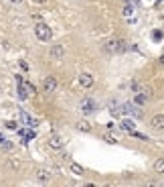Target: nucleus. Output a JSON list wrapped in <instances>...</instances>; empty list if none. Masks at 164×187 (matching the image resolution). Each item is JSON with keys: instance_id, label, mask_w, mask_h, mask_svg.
Instances as JSON below:
<instances>
[{"instance_id": "412c9836", "label": "nucleus", "mask_w": 164, "mask_h": 187, "mask_svg": "<svg viewBox=\"0 0 164 187\" xmlns=\"http://www.w3.org/2000/svg\"><path fill=\"white\" fill-rule=\"evenodd\" d=\"M130 134H132V136H134V138H140V140H150V138H148V136H146V134H142V132H136V130H132V132H130Z\"/></svg>"}, {"instance_id": "f03ea898", "label": "nucleus", "mask_w": 164, "mask_h": 187, "mask_svg": "<svg viewBox=\"0 0 164 187\" xmlns=\"http://www.w3.org/2000/svg\"><path fill=\"white\" fill-rule=\"evenodd\" d=\"M34 37L38 39V41H51V37H53V31H51V27L47 23H37L34 25Z\"/></svg>"}, {"instance_id": "f3484780", "label": "nucleus", "mask_w": 164, "mask_h": 187, "mask_svg": "<svg viewBox=\"0 0 164 187\" xmlns=\"http://www.w3.org/2000/svg\"><path fill=\"white\" fill-rule=\"evenodd\" d=\"M152 167H154V173H164V159H162V157H158V159L154 161Z\"/></svg>"}, {"instance_id": "6e6552de", "label": "nucleus", "mask_w": 164, "mask_h": 187, "mask_svg": "<svg viewBox=\"0 0 164 187\" xmlns=\"http://www.w3.org/2000/svg\"><path fill=\"white\" fill-rule=\"evenodd\" d=\"M49 146L53 151H61L63 146H65V142H63V138L61 136H57V134H53V136L49 138Z\"/></svg>"}, {"instance_id": "5701e85b", "label": "nucleus", "mask_w": 164, "mask_h": 187, "mask_svg": "<svg viewBox=\"0 0 164 187\" xmlns=\"http://www.w3.org/2000/svg\"><path fill=\"white\" fill-rule=\"evenodd\" d=\"M2 149H4V151H12V142L4 140V142H2Z\"/></svg>"}, {"instance_id": "c85d7f7f", "label": "nucleus", "mask_w": 164, "mask_h": 187, "mask_svg": "<svg viewBox=\"0 0 164 187\" xmlns=\"http://www.w3.org/2000/svg\"><path fill=\"white\" fill-rule=\"evenodd\" d=\"M10 2H12V4H20V2H23V0H10Z\"/></svg>"}, {"instance_id": "c756f323", "label": "nucleus", "mask_w": 164, "mask_h": 187, "mask_svg": "<svg viewBox=\"0 0 164 187\" xmlns=\"http://www.w3.org/2000/svg\"><path fill=\"white\" fill-rule=\"evenodd\" d=\"M160 65H164V53L160 55Z\"/></svg>"}, {"instance_id": "1a4fd4ad", "label": "nucleus", "mask_w": 164, "mask_h": 187, "mask_svg": "<svg viewBox=\"0 0 164 187\" xmlns=\"http://www.w3.org/2000/svg\"><path fill=\"white\" fill-rule=\"evenodd\" d=\"M150 126H152L154 130H164V114L152 116V120H150Z\"/></svg>"}, {"instance_id": "9d476101", "label": "nucleus", "mask_w": 164, "mask_h": 187, "mask_svg": "<svg viewBox=\"0 0 164 187\" xmlns=\"http://www.w3.org/2000/svg\"><path fill=\"white\" fill-rule=\"evenodd\" d=\"M134 12H136V6H134L130 0H128V2L122 6V14L126 16V19H134Z\"/></svg>"}, {"instance_id": "393cba45", "label": "nucleus", "mask_w": 164, "mask_h": 187, "mask_svg": "<svg viewBox=\"0 0 164 187\" xmlns=\"http://www.w3.org/2000/svg\"><path fill=\"white\" fill-rule=\"evenodd\" d=\"M18 65H20V69H23V71H27V69H28L27 61H23V59H20V61H18Z\"/></svg>"}, {"instance_id": "ddd939ff", "label": "nucleus", "mask_w": 164, "mask_h": 187, "mask_svg": "<svg viewBox=\"0 0 164 187\" xmlns=\"http://www.w3.org/2000/svg\"><path fill=\"white\" fill-rule=\"evenodd\" d=\"M69 169H71V173H73V175H77V177L85 175V169L81 167L79 163H75V161H69Z\"/></svg>"}, {"instance_id": "f8f14e48", "label": "nucleus", "mask_w": 164, "mask_h": 187, "mask_svg": "<svg viewBox=\"0 0 164 187\" xmlns=\"http://www.w3.org/2000/svg\"><path fill=\"white\" fill-rule=\"evenodd\" d=\"M16 92H18V98L20 100H27L28 98V92H31V90H28V84H27V81H20L18 88H16Z\"/></svg>"}, {"instance_id": "f257e3e1", "label": "nucleus", "mask_w": 164, "mask_h": 187, "mask_svg": "<svg viewBox=\"0 0 164 187\" xmlns=\"http://www.w3.org/2000/svg\"><path fill=\"white\" fill-rule=\"evenodd\" d=\"M103 51L110 55H115V53H124V51L128 49V43L124 41V39H118V37H111L107 39V41H103Z\"/></svg>"}, {"instance_id": "7c9ffc66", "label": "nucleus", "mask_w": 164, "mask_h": 187, "mask_svg": "<svg viewBox=\"0 0 164 187\" xmlns=\"http://www.w3.org/2000/svg\"><path fill=\"white\" fill-rule=\"evenodd\" d=\"M126 2H128V0H126Z\"/></svg>"}, {"instance_id": "4468645a", "label": "nucleus", "mask_w": 164, "mask_h": 187, "mask_svg": "<svg viewBox=\"0 0 164 187\" xmlns=\"http://www.w3.org/2000/svg\"><path fill=\"white\" fill-rule=\"evenodd\" d=\"M37 179L38 181H43V183H49L51 181V171H47V169H37Z\"/></svg>"}, {"instance_id": "423d86ee", "label": "nucleus", "mask_w": 164, "mask_h": 187, "mask_svg": "<svg viewBox=\"0 0 164 187\" xmlns=\"http://www.w3.org/2000/svg\"><path fill=\"white\" fill-rule=\"evenodd\" d=\"M63 55H65V47L59 45V43L49 49V57H51V59H63Z\"/></svg>"}, {"instance_id": "9b49d317", "label": "nucleus", "mask_w": 164, "mask_h": 187, "mask_svg": "<svg viewBox=\"0 0 164 187\" xmlns=\"http://www.w3.org/2000/svg\"><path fill=\"white\" fill-rule=\"evenodd\" d=\"M75 128L79 130V132H91L93 126L89 124V120H77V122H75Z\"/></svg>"}, {"instance_id": "7ed1b4c3", "label": "nucleus", "mask_w": 164, "mask_h": 187, "mask_svg": "<svg viewBox=\"0 0 164 187\" xmlns=\"http://www.w3.org/2000/svg\"><path fill=\"white\" fill-rule=\"evenodd\" d=\"M122 114L132 116V118H142V116H144V112H142V108L136 106L134 102H126V104H122Z\"/></svg>"}, {"instance_id": "b1692460", "label": "nucleus", "mask_w": 164, "mask_h": 187, "mask_svg": "<svg viewBox=\"0 0 164 187\" xmlns=\"http://www.w3.org/2000/svg\"><path fill=\"white\" fill-rule=\"evenodd\" d=\"M6 128H10V130H16V122H14V120H10V122H6Z\"/></svg>"}, {"instance_id": "cd10ccee", "label": "nucleus", "mask_w": 164, "mask_h": 187, "mask_svg": "<svg viewBox=\"0 0 164 187\" xmlns=\"http://www.w3.org/2000/svg\"><path fill=\"white\" fill-rule=\"evenodd\" d=\"M33 2H34V4H45L47 0H33Z\"/></svg>"}, {"instance_id": "20e7f679", "label": "nucleus", "mask_w": 164, "mask_h": 187, "mask_svg": "<svg viewBox=\"0 0 164 187\" xmlns=\"http://www.w3.org/2000/svg\"><path fill=\"white\" fill-rule=\"evenodd\" d=\"M79 110H81V114H85V116L93 114V112L97 110V104H95V100H91V98H85V100H81V104H79Z\"/></svg>"}, {"instance_id": "2eb2a0df", "label": "nucleus", "mask_w": 164, "mask_h": 187, "mask_svg": "<svg viewBox=\"0 0 164 187\" xmlns=\"http://www.w3.org/2000/svg\"><path fill=\"white\" fill-rule=\"evenodd\" d=\"M120 128L126 130V132H132V130H136V124H134V120H132V118H124V120H122V124H120Z\"/></svg>"}, {"instance_id": "4be33fe9", "label": "nucleus", "mask_w": 164, "mask_h": 187, "mask_svg": "<svg viewBox=\"0 0 164 187\" xmlns=\"http://www.w3.org/2000/svg\"><path fill=\"white\" fill-rule=\"evenodd\" d=\"M162 37H164L162 31H152V39H154L156 43H160V41H162Z\"/></svg>"}, {"instance_id": "6ab92c4d", "label": "nucleus", "mask_w": 164, "mask_h": 187, "mask_svg": "<svg viewBox=\"0 0 164 187\" xmlns=\"http://www.w3.org/2000/svg\"><path fill=\"white\" fill-rule=\"evenodd\" d=\"M103 140H105L107 145H115V142H118V138H115L114 134H103Z\"/></svg>"}, {"instance_id": "bb28decb", "label": "nucleus", "mask_w": 164, "mask_h": 187, "mask_svg": "<svg viewBox=\"0 0 164 187\" xmlns=\"http://www.w3.org/2000/svg\"><path fill=\"white\" fill-rule=\"evenodd\" d=\"M10 165H12V167L16 169V167H18V161H16V159H10Z\"/></svg>"}, {"instance_id": "0eeeda50", "label": "nucleus", "mask_w": 164, "mask_h": 187, "mask_svg": "<svg viewBox=\"0 0 164 187\" xmlns=\"http://www.w3.org/2000/svg\"><path fill=\"white\" fill-rule=\"evenodd\" d=\"M93 81H95V80H93V75H91V73H87V71H83L79 75V84H81V88H85V90L91 88Z\"/></svg>"}, {"instance_id": "dca6fc26", "label": "nucleus", "mask_w": 164, "mask_h": 187, "mask_svg": "<svg viewBox=\"0 0 164 187\" xmlns=\"http://www.w3.org/2000/svg\"><path fill=\"white\" fill-rule=\"evenodd\" d=\"M148 96H146L144 92H138L136 96H134V104H136V106H144V104H148Z\"/></svg>"}, {"instance_id": "aec40b11", "label": "nucleus", "mask_w": 164, "mask_h": 187, "mask_svg": "<svg viewBox=\"0 0 164 187\" xmlns=\"http://www.w3.org/2000/svg\"><path fill=\"white\" fill-rule=\"evenodd\" d=\"M130 88H132V92H134V94L142 92V84H140V81H136V80L132 81V85H130Z\"/></svg>"}, {"instance_id": "a211bd4d", "label": "nucleus", "mask_w": 164, "mask_h": 187, "mask_svg": "<svg viewBox=\"0 0 164 187\" xmlns=\"http://www.w3.org/2000/svg\"><path fill=\"white\" fill-rule=\"evenodd\" d=\"M20 120H23L24 124H28V126H37V120H33L31 116H28L27 112H23V110H20Z\"/></svg>"}, {"instance_id": "39448f33", "label": "nucleus", "mask_w": 164, "mask_h": 187, "mask_svg": "<svg viewBox=\"0 0 164 187\" xmlns=\"http://www.w3.org/2000/svg\"><path fill=\"white\" fill-rule=\"evenodd\" d=\"M57 85H59L57 77L55 75H47L45 80H43V92L45 94H53L55 90H57Z\"/></svg>"}, {"instance_id": "a878e982", "label": "nucleus", "mask_w": 164, "mask_h": 187, "mask_svg": "<svg viewBox=\"0 0 164 187\" xmlns=\"http://www.w3.org/2000/svg\"><path fill=\"white\" fill-rule=\"evenodd\" d=\"M33 19L37 20V23H41V20H43V16H41V14H37V12H33Z\"/></svg>"}]
</instances>
